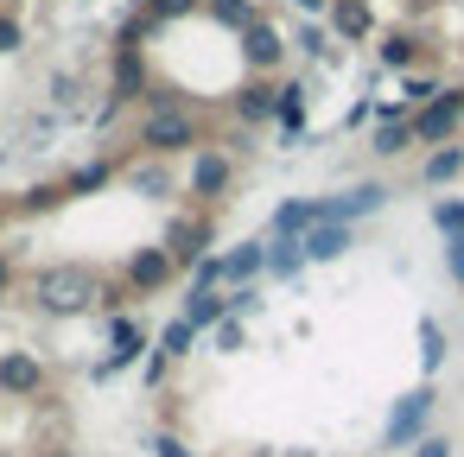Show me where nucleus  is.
<instances>
[{"instance_id": "obj_11", "label": "nucleus", "mask_w": 464, "mask_h": 457, "mask_svg": "<svg viewBox=\"0 0 464 457\" xmlns=\"http://www.w3.org/2000/svg\"><path fill=\"white\" fill-rule=\"evenodd\" d=\"M407 147H420V140H413V121H382V128H375V147H369V153L394 159V153H407Z\"/></svg>"}, {"instance_id": "obj_6", "label": "nucleus", "mask_w": 464, "mask_h": 457, "mask_svg": "<svg viewBox=\"0 0 464 457\" xmlns=\"http://www.w3.org/2000/svg\"><path fill=\"white\" fill-rule=\"evenodd\" d=\"M0 387H7V394H39L45 387V368L33 356H0Z\"/></svg>"}, {"instance_id": "obj_20", "label": "nucleus", "mask_w": 464, "mask_h": 457, "mask_svg": "<svg viewBox=\"0 0 464 457\" xmlns=\"http://www.w3.org/2000/svg\"><path fill=\"white\" fill-rule=\"evenodd\" d=\"M134 191H153V197H166L172 185H166V172H153V166H140V172H134Z\"/></svg>"}, {"instance_id": "obj_10", "label": "nucleus", "mask_w": 464, "mask_h": 457, "mask_svg": "<svg viewBox=\"0 0 464 457\" xmlns=\"http://www.w3.org/2000/svg\"><path fill=\"white\" fill-rule=\"evenodd\" d=\"M369 26H375V14L362 7V0H343V7H331V33H337V39H369Z\"/></svg>"}, {"instance_id": "obj_21", "label": "nucleus", "mask_w": 464, "mask_h": 457, "mask_svg": "<svg viewBox=\"0 0 464 457\" xmlns=\"http://www.w3.org/2000/svg\"><path fill=\"white\" fill-rule=\"evenodd\" d=\"M96 185H109V166H83V172L71 178V191H96Z\"/></svg>"}, {"instance_id": "obj_27", "label": "nucleus", "mask_w": 464, "mask_h": 457, "mask_svg": "<svg viewBox=\"0 0 464 457\" xmlns=\"http://www.w3.org/2000/svg\"><path fill=\"white\" fill-rule=\"evenodd\" d=\"M0 286H7V254H0Z\"/></svg>"}, {"instance_id": "obj_14", "label": "nucleus", "mask_w": 464, "mask_h": 457, "mask_svg": "<svg viewBox=\"0 0 464 457\" xmlns=\"http://www.w3.org/2000/svg\"><path fill=\"white\" fill-rule=\"evenodd\" d=\"M413 58H420V45H413L407 33H388V39H382V64H388V71H407Z\"/></svg>"}, {"instance_id": "obj_3", "label": "nucleus", "mask_w": 464, "mask_h": 457, "mask_svg": "<svg viewBox=\"0 0 464 457\" xmlns=\"http://www.w3.org/2000/svg\"><path fill=\"white\" fill-rule=\"evenodd\" d=\"M407 121H413V140H420V147H445V140L458 134V121H464V96H458V90H439V96H432L420 115H407Z\"/></svg>"}, {"instance_id": "obj_19", "label": "nucleus", "mask_w": 464, "mask_h": 457, "mask_svg": "<svg viewBox=\"0 0 464 457\" xmlns=\"http://www.w3.org/2000/svg\"><path fill=\"white\" fill-rule=\"evenodd\" d=\"M432 223H439L445 235H464V204H439V210H432Z\"/></svg>"}, {"instance_id": "obj_5", "label": "nucleus", "mask_w": 464, "mask_h": 457, "mask_svg": "<svg viewBox=\"0 0 464 457\" xmlns=\"http://www.w3.org/2000/svg\"><path fill=\"white\" fill-rule=\"evenodd\" d=\"M172 267H179V261H172V248H147V254H134V261H128V280H134L140 292H153V286H166V280H172Z\"/></svg>"}, {"instance_id": "obj_13", "label": "nucleus", "mask_w": 464, "mask_h": 457, "mask_svg": "<svg viewBox=\"0 0 464 457\" xmlns=\"http://www.w3.org/2000/svg\"><path fill=\"white\" fill-rule=\"evenodd\" d=\"M458 172H464V147H439V153L426 159V172H420V178H426V185H451Z\"/></svg>"}, {"instance_id": "obj_24", "label": "nucleus", "mask_w": 464, "mask_h": 457, "mask_svg": "<svg viewBox=\"0 0 464 457\" xmlns=\"http://www.w3.org/2000/svg\"><path fill=\"white\" fill-rule=\"evenodd\" d=\"M445 267L464 280V235H451V248H445Z\"/></svg>"}, {"instance_id": "obj_26", "label": "nucleus", "mask_w": 464, "mask_h": 457, "mask_svg": "<svg viewBox=\"0 0 464 457\" xmlns=\"http://www.w3.org/2000/svg\"><path fill=\"white\" fill-rule=\"evenodd\" d=\"M293 7H299V14H324V7H331V0H293Z\"/></svg>"}, {"instance_id": "obj_23", "label": "nucleus", "mask_w": 464, "mask_h": 457, "mask_svg": "<svg viewBox=\"0 0 464 457\" xmlns=\"http://www.w3.org/2000/svg\"><path fill=\"white\" fill-rule=\"evenodd\" d=\"M217 349H242V324H236V318L217 330Z\"/></svg>"}, {"instance_id": "obj_16", "label": "nucleus", "mask_w": 464, "mask_h": 457, "mask_svg": "<svg viewBox=\"0 0 464 457\" xmlns=\"http://www.w3.org/2000/svg\"><path fill=\"white\" fill-rule=\"evenodd\" d=\"M210 14H217L223 26H242V33L255 26V7H248V0H210Z\"/></svg>"}, {"instance_id": "obj_18", "label": "nucleus", "mask_w": 464, "mask_h": 457, "mask_svg": "<svg viewBox=\"0 0 464 457\" xmlns=\"http://www.w3.org/2000/svg\"><path fill=\"white\" fill-rule=\"evenodd\" d=\"M134 90H140V64L121 58V64H115V102H134Z\"/></svg>"}, {"instance_id": "obj_9", "label": "nucleus", "mask_w": 464, "mask_h": 457, "mask_svg": "<svg viewBox=\"0 0 464 457\" xmlns=\"http://www.w3.org/2000/svg\"><path fill=\"white\" fill-rule=\"evenodd\" d=\"M236 115H242V121H267V115H280V90H274V83H248V90L236 96Z\"/></svg>"}, {"instance_id": "obj_2", "label": "nucleus", "mask_w": 464, "mask_h": 457, "mask_svg": "<svg viewBox=\"0 0 464 457\" xmlns=\"http://www.w3.org/2000/svg\"><path fill=\"white\" fill-rule=\"evenodd\" d=\"M140 140H147L153 153H185V147H198V121H191V115H179V109H172V96H153Z\"/></svg>"}, {"instance_id": "obj_1", "label": "nucleus", "mask_w": 464, "mask_h": 457, "mask_svg": "<svg viewBox=\"0 0 464 457\" xmlns=\"http://www.w3.org/2000/svg\"><path fill=\"white\" fill-rule=\"evenodd\" d=\"M33 299H39L45 311H83V305L96 299V273H90V267H45V273L33 280Z\"/></svg>"}, {"instance_id": "obj_22", "label": "nucleus", "mask_w": 464, "mask_h": 457, "mask_svg": "<svg viewBox=\"0 0 464 457\" xmlns=\"http://www.w3.org/2000/svg\"><path fill=\"white\" fill-rule=\"evenodd\" d=\"M179 14H191V0H153V20H179Z\"/></svg>"}, {"instance_id": "obj_25", "label": "nucleus", "mask_w": 464, "mask_h": 457, "mask_svg": "<svg viewBox=\"0 0 464 457\" xmlns=\"http://www.w3.org/2000/svg\"><path fill=\"white\" fill-rule=\"evenodd\" d=\"M0 52H20V20H0Z\"/></svg>"}, {"instance_id": "obj_7", "label": "nucleus", "mask_w": 464, "mask_h": 457, "mask_svg": "<svg viewBox=\"0 0 464 457\" xmlns=\"http://www.w3.org/2000/svg\"><path fill=\"white\" fill-rule=\"evenodd\" d=\"M223 185H229V159H223L217 147H204L198 166H191V191H198V197H217Z\"/></svg>"}, {"instance_id": "obj_4", "label": "nucleus", "mask_w": 464, "mask_h": 457, "mask_svg": "<svg viewBox=\"0 0 464 457\" xmlns=\"http://www.w3.org/2000/svg\"><path fill=\"white\" fill-rule=\"evenodd\" d=\"M242 52H248V64H255V71H274V64L286 58V39H280L267 20H255V26L242 33Z\"/></svg>"}, {"instance_id": "obj_8", "label": "nucleus", "mask_w": 464, "mask_h": 457, "mask_svg": "<svg viewBox=\"0 0 464 457\" xmlns=\"http://www.w3.org/2000/svg\"><path fill=\"white\" fill-rule=\"evenodd\" d=\"M350 248V229L343 223H318V229H305V261H337Z\"/></svg>"}, {"instance_id": "obj_17", "label": "nucleus", "mask_w": 464, "mask_h": 457, "mask_svg": "<svg viewBox=\"0 0 464 457\" xmlns=\"http://www.w3.org/2000/svg\"><path fill=\"white\" fill-rule=\"evenodd\" d=\"M299 52L318 58V64H331V33H324V26H305V33H299Z\"/></svg>"}, {"instance_id": "obj_15", "label": "nucleus", "mask_w": 464, "mask_h": 457, "mask_svg": "<svg viewBox=\"0 0 464 457\" xmlns=\"http://www.w3.org/2000/svg\"><path fill=\"white\" fill-rule=\"evenodd\" d=\"M401 96H407V102H401V115H407V109L420 115V109L439 96V83H432V77H407V83H401Z\"/></svg>"}, {"instance_id": "obj_12", "label": "nucleus", "mask_w": 464, "mask_h": 457, "mask_svg": "<svg viewBox=\"0 0 464 457\" xmlns=\"http://www.w3.org/2000/svg\"><path fill=\"white\" fill-rule=\"evenodd\" d=\"M280 128H286V140H299V134H305V90H299V83H286V90H280Z\"/></svg>"}]
</instances>
